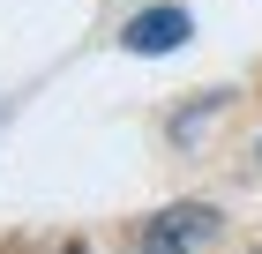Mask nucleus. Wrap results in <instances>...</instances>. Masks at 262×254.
<instances>
[{
	"label": "nucleus",
	"instance_id": "2",
	"mask_svg": "<svg viewBox=\"0 0 262 254\" xmlns=\"http://www.w3.org/2000/svg\"><path fill=\"white\" fill-rule=\"evenodd\" d=\"M187 38H195V22H187V8H172V0L135 8V15L120 22V53H135V60H165V53H180Z\"/></svg>",
	"mask_w": 262,
	"mask_h": 254
},
{
	"label": "nucleus",
	"instance_id": "1",
	"mask_svg": "<svg viewBox=\"0 0 262 254\" xmlns=\"http://www.w3.org/2000/svg\"><path fill=\"white\" fill-rule=\"evenodd\" d=\"M217 232H225L217 202H165V210H150V217H142L135 254H202Z\"/></svg>",
	"mask_w": 262,
	"mask_h": 254
},
{
	"label": "nucleus",
	"instance_id": "3",
	"mask_svg": "<svg viewBox=\"0 0 262 254\" xmlns=\"http://www.w3.org/2000/svg\"><path fill=\"white\" fill-rule=\"evenodd\" d=\"M255 157H262V142H255Z\"/></svg>",
	"mask_w": 262,
	"mask_h": 254
}]
</instances>
